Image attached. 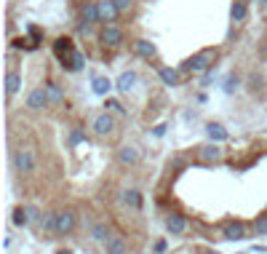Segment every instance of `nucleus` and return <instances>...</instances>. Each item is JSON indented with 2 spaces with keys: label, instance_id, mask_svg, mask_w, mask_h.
Returning <instances> with one entry per match:
<instances>
[{
  "label": "nucleus",
  "instance_id": "obj_31",
  "mask_svg": "<svg viewBox=\"0 0 267 254\" xmlns=\"http://www.w3.org/2000/svg\"><path fill=\"white\" fill-rule=\"evenodd\" d=\"M83 139H85V134H83V131H80V129H72V131H70V147H75V145H80V142H83Z\"/></svg>",
  "mask_w": 267,
  "mask_h": 254
},
{
  "label": "nucleus",
  "instance_id": "obj_25",
  "mask_svg": "<svg viewBox=\"0 0 267 254\" xmlns=\"http://www.w3.org/2000/svg\"><path fill=\"white\" fill-rule=\"evenodd\" d=\"M206 134H208V139H211V142H225L227 139V129L222 126V123H208L206 126Z\"/></svg>",
  "mask_w": 267,
  "mask_h": 254
},
{
  "label": "nucleus",
  "instance_id": "obj_10",
  "mask_svg": "<svg viewBox=\"0 0 267 254\" xmlns=\"http://www.w3.org/2000/svg\"><path fill=\"white\" fill-rule=\"evenodd\" d=\"M118 6H115V0H99V19H102V24H115L118 22Z\"/></svg>",
  "mask_w": 267,
  "mask_h": 254
},
{
  "label": "nucleus",
  "instance_id": "obj_27",
  "mask_svg": "<svg viewBox=\"0 0 267 254\" xmlns=\"http://www.w3.org/2000/svg\"><path fill=\"white\" fill-rule=\"evenodd\" d=\"M158 75H160V80H163V86H179V70H174V67H160Z\"/></svg>",
  "mask_w": 267,
  "mask_h": 254
},
{
  "label": "nucleus",
  "instance_id": "obj_4",
  "mask_svg": "<svg viewBox=\"0 0 267 254\" xmlns=\"http://www.w3.org/2000/svg\"><path fill=\"white\" fill-rule=\"evenodd\" d=\"M99 43L107 46V49H120V46L126 43V32H123V27H118V24H102Z\"/></svg>",
  "mask_w": 267,
  "mask_h": 254
},
{
  "label": "nucleus",
  "instance_id": "obj_35",
  "mask_svg": "<svg viewBox=\"0 0 267 254\" xmlns=\"http://www.w3.org/2000/svg\"><path fill=\"white\" fill-rule=\"evenodd\" d=\"M155 251L163 254V251H166V241H158V243H155Z\"/></svg>",
  "mask_w": 267,
  "mask_h": 254
},
{
  "label": "nucleus",
  "instance_id": "obj_23",
  "mask_svg": "<svg viewBox=\"0 0 267 254\" xmlns=\"http://www.w3.org/2000/svg\"><path fill=\"white\" fill-rule=\"evenodd\" d=\"M30 220H32V211L24 209V206H16V209L11 211V222L16 225V228H27Z\"/></svg>",
  "mask_w": 267,
  "mask_h": 254
},
{
  "label": "nucleus",
  "instance_id": "obj_11",
  "mask_svg": "<svg viewBox=\"0 0 267 254\" xmlns=\"http://www.w3.org/2000/svg\"><path fill=\"white\" fill-rule=\"evenodd\" d=\"M102 246H104V254H128V241L123 238L120 233H112Z\"/></svg>",
  "mask_w": 267,
  "mask_h": 254
},
{
  "label": "nucleus",
  "instance_id": "obj_3",
  "mask_svg": "<svg viewBox=\"0 0 267 254\" xmlns=\"http://www.w3.org/2000/svg\"><path fill=\"white\" fill-rule=\"evenodd\" d=\"M91 131H94V137H99V139H110V137H115V131H118L115 112L104 110V112H99V115H94V120H91Z\"/></svg>",
  "mask_w": 267,
  "mask_h": 254
},
{
  "label": "nucleus",
  "instance_id": "obj_18",
  "mask_svg": "<svg viewBox=\"0 0 267 254\" xmlns=\"http://www.w3.org/2000/svg\"><path fill=\"white\" fill-rule=\"evenodd\" d=\"M166 230L171 233V236H182V233L187 230V220L182 217V214H168L166 217Z\"/></svg>",
  "mask_w": 267,
  "mask_h": 254
},
{
  "label": "nucleus",
  "instance_id": "obj_16",
  "mask_svg": "<svg viewBox=\"0 0 267 254\" xmlns=\"http://www.w3.org/2000/svg\"><path fill=\"white\" fill-rule=\"evenodd\" d=\"M110 236H112V233H110V225L104 222V220L94 222V225H91V230H88V238H91V241H97V243H104Z\"/></svg>",
  "mask_w": 267,
  "mask_h": 254
},
{
  "label": "nucleus",
  "instance_id": "obj_1",
  "mask_svg": "<svg viewBox=\"0 0 267 254\" xmlns=\"http://www.w3.org/2000/svg\"><path fill=\"white\" fill-rule=\"evenodd\" d=\"M11 168L16 174H32L35 168H37V155H35V150L32 147H16L14 153H11Z\"/></svg>",
  "mask_w": 267,
  "mask_h": 254
},
{
  "label": "nucleus",
  "instance_id": "obj_5",
  "mask_svg": "<svg viewBox=\"0 0 267 254\" xmlns=\"http://www.w3.org/2000/svg\"><path fill=\"white\" fill-rule=\"evenodd\" d=\"M24 107L30 110V112H43L46 107H51V99H49V94H46V86H40V89H32L30 94H27Z\"/></svg>",
  "mask_w": 267,
  "mask_h": 254
},
{
  "label": "nucleus",
  "instance_id": "obj_9",
  "mask_svg": "<svg viewBox=\"0 0 267 254\" xmlns=\"http://www.w3.org/2000/svg\"><path fill=\"white\" fill-rule=\"evenodd\" d=\"M139 161H142V153H139L137 145H123V147H118V163L120 166H137Z\"/></svg>",
  "mask_w": 267,
  "mask_h": 254
},
{
  "label": "nucleus",
  "instance_id": "obj_8",
  "mask_svg": "<svg viewBox=\"0 0 267 254\" xmlns=\"http://www.w3.org/2000/svg\"><path fill=\"white\" fill-rule=\"evenodd\" d=\"M198 161L200 163H206V166H211V163H219L222 161V147H219L216 142H208L203 147H198Z\"/></svg>",
  "mask_w": 267,
  "mask_h": 254
},
{
  "label": "nucleus",
  "instance_id": "obj_36",
  "mask_svg": "<svg viewBox=\"0 0 267 254\" xmlns=\"http://www.w3.org/2000/svg\"><path fill=\"white\" fill-rule=\"evenodd\" d=\"M208 254H219V251H208Z\"/></svg>",
  "mask_w": 267,
  "mask_h": 254
},
{
  "label": "nucleus",
  "instance_id": "obj_33",
  "mask_svg": "<svg viewBox=\"0 0 267 254\" xmlns=\"http://www.w3.org/2000/svg\"><path fill=\"white\" fill-rule=\"evenodd\" d=\"M30 40H27V37H16V40L11 43V49H35V46H27Z\"/></svg>",
  "mask_w": 267,
  "mask_h": 254
},
{
  "label": "nucleus",
  "instance_id": "obj_6",
  "mask_svg": "<svg viewBox=\"0 0 267 254\" xmlns=\"http://www.w3.org/2000/svg\"><path fill=\"white\" fill-rule=\"evenodd\" d=\"M75 225H78V214L72 209H62L56 211V236H70L75 230Z\"/></svg>",
  "mask_w": 267,
  "mask_h": 254
},
{
  "label": "nucleus",
  "instance_id": "obj_26",
  "mask_svg": "<svg viewBox=\"0 0 267 254\" xmlns=\"http://www.w3.org/2000/svg\"><path fill=\"white\" fill-rule=\"evenodd\" d=\"M46 94H49V99H51V105H62L64 102V89L59 86V83H46Z\"/></svg>",
  "mask_w": 267,
  "mask_h": 254
},
{
  "label": "nucleus",
  "instance_id": "obj_37",
  "mask_svg": "<svg viewBox=\"0 0 267 254\" xmlns=\"http://www.w3.org/2000/svg\"><path fill=\"white\" fill-rule=\"evenodd\" d=\"M262 3H264V6H267V0H262Z\"/></svg>",
  "mask_w": 267,
  "mask_h": 254
},
{
  "label": "nucleus",
  "instance_id": "obj_28",
  "mask_svg": "<svg viewBox=\"0 0 267 254\" xmlns=\"http://www.w3.org/2000/svg\"><path fill=\"white\" fill-rule=\"evenodd\" d=\"M104 107H107L110 112H115V115H126V112H128L126 107H123L120 99H110V97H107V102H104Z\"/></svg>",
  "mask_w": 267,
  "mask_h": 254
},
{
  "label": "nucleus",
  "instance_id": "obj_32",
  "mask_svg": "<svg viewBox=\"0 0 267 254\" xmlns=\"http://www.w3.org/2000/svg\"><path fill=\"white\" fill-rule=\"evenodd\" d=\"M115 6H118L120 14H128L131 8H134V0H115Z\"/></svg>",
  "mask_w": 267,
  "mask_h": 254
},
{
  "label": "nucleus",
  "instance_id": "obj_19",
  "mask_svg": "<svg viewBox=\"0 0 267 254\" xmlns=\"http://www.w3.org/2000/svg\"><path fill=\"white\" fill-rule=\"evenodd\" d=\"M222 236L227 241H243L246 238V225L243 222H227L225 230H222Z\"/></svg>",
  "mask_w": 267,
  "mask_h": 254
},
{
  "label": "nucleus",
  "instance_id": "obj_21",
  "mask_svg": "<svg viewBox=\"0 0 267 254\" xmlns=\"http://www.w3.org/2000/svg\"><path fill=\"white\" fill-rule=\"evenodd\" d=\"M123 203L128 206L131 211H142V193L137 190V187H128V190H123Z\"/></svg>",
  "mask_w": 267,
  "mask_h": 254
},
{
  "label": "nucleus",
  "instance_id": "obj_2",
  "mask_svg": "<svg viewBox=\"0 0 267 254\" xmlns=\"http://www.w3.org/2000/svg\"><path fill=\"white\" fill-rule=\"evenodd\" d=\"M216 56H219L216 49H203V51H198V54H193V56H190V59L182 64V72H208V70L214 67Z\"/></svg>",
  "mask_w": 267,
  "mask_h": 254
},
{
  "label": "nucleus",
  "instance_id": "obj_22",
  "mask_svg": "<svg viewBox=\"0 0 267 254\" xmlns=\"http://www.w3.org/2000/svg\"><path fill=\"white\" fill-rule=\"evenodd\" d=\"M91 91L97 94V97H110V91H112V80H110V78H104V75H97V78L91 80Z\"/></svg>",
  "mask_w": 267,
  "mask_h": 254
},
{
  "label": "nucleus",
  "instance_id": "obj_13",
  "mask_svg": "<svg viewBox=\"0 0 267 254\" xmlns=\"http://www.w3.org/2000/svg\"><path fill=\"white\" fill-rule=\"evenodd\" d=\"M134 49H137V54L142 56V59H147V62H155V59H158V49H155V43L147 40V37H139V40L134 43Z\"/></svg>",
  "mask_w": 267,
  "mask_h": 254
},
{
  "label": "nucleus",
  "instance_id": "obj_7",
  "mask_svg": "<svg viewBox=\"0 0 267 254\" xmlns=\"http://www.w3.org/2000/svg\"><path fill=\"white\" fill-rule=\"evenodd\" d=\"M80 24H88V27L102 24V19H99V0H83V3H80Z\"/></svg>",
  "mask_w": 267,
  "mask_h": 254
},
{
  "label": "nucleus",
  "instance_id": "obj_20",
  "mask_svg": "<svg viewBox=\"0 0 267 254\" xmlns=\"http://www.w3.org/2000/svg\"><path fill=\"white\" fill-rule=\"evenodd\" d=\"M40 236L56 238V211H49L40 217Z\"/></svg>",
  "mask_w": 267,
  "mask_h": 254
},
{
  "label": "nucleus",
  "instance_id": "obj_15",
  "mask_svg": "<svg viewBox=\"0 0 267 254\" xmlns=\"http://www.w3.org/2000/svg\"><path fill=\"white\" fill-rule=\"evenodd\" d=\"M62 62V67L67 70V72H78V70H83L85 67V56L78 51V49H75L70 56H64V59H59Z\"/></svg>",
  "mask_w": 267,
  "mask_h": 254
},
{
  "label": "nucleus",
  "instance_id": "obj_30",
  "mask_svg": "<svg viewBox=\"0 0 267 254\" xmlns=\"http://www.w3.org/2000/svg\"><path fill=\"white\" fill-rule=\"evenodd\" d=\"M254 233L256 236H267V214H262V217L254 220Z\"/></svg>",
  "mask_w": 267,
  "mask_h": 254
},
{
  "label": "nucleus",
  "instance_id": "obj_24",
  "mask_svg": "<svg viewBox=\"0 0 267 254\" xmlns=\"http://www.w3.org/2000/svg\"><path fill=\"white\" fill-rule=\"evenodd\" d=\"M72 51H75L72 37H56V43H54V54L59 56V59H64V56H70Z\"/></svg>",
  "mask_w": 267,
  "mask_h": 254
},
{
  "label": "nucleus",
  "instance_id": "obj_34",
  "mask_svg": "<svg viewBox=\"0 0 267 254\" xmlns=\"http://www.w3.org/2000/svg\"><path fill=\"white\" fill-rule=\"evenodd\" d=\"M30 37H32V46H37V43L43 40V32L37 30V27H30Z\"/></svg>",
  "mask_w": 267,
  "mask_h": 254
},
{
  "label": "nucleus",
  "instance_id": "obj_14",
  "mask_svg": "<svg viewBox=\"0 0 267 254\" xmlns=\"http://www.w3.org/2000/svg\"><path fill=\"white\" fill-rule=\"evenodd\" d=\"M137 80H139V75L134 72V70H126V72H120V75H118L115 89H118L120 94H128V91H134V86H137Z\"/></svg>",
  "mask_w": 267,
  "mask_h": 254
},
{
  "label": "nucleus",
  "instance_id": "obj_29",
  "mask_svg": "<svg viewBox=\"0 0 267 254\" xmlns=\"http://www.w3.org/2000/svg\"><path fill=\"white\" fill-rule=\"evenodd\" d=\"M222 89H225V94H235L238 89H241V78H238V75H230V78L225 80Z\"/></svg>",
  "mask_w": 267,
  "mask_h": 254
},
{
  "label": "nucleus",
  "instance_id": "obj_17",
  "mask_svg": "<svg viewBox=\"0 0 267 254\" xmlns=\"http://www.w3.org/2000/svg\"><path fill=\"white\" fill-rule=\"evenodd\" d=\"M246 16H249V0H233V6H230V22L241 24V22H246Z\"/></svg>",
  "mask_w": 267,
  "mask_h": 254
},
{
  "label": "nucleus",
  "instance_id": "obj_12",
  "mask_svg": "<svg viewBox=\"0 0 267 254\" xmlns=\"http://www.w3.org/2000/svg\"><path fill=\"white\" fill-rule=\"evenodd\" d=\"M3 86H6V97H16V94L22 91V72L19 70H6Z\"/></svg>",
  "mask_w": 267,
  "mask_h": 254
},
{
  "label": "nucleus",
  "instance_id": "obj_38",
  "mask_svg": "<svg viewBox=\"0 0 267 254\" xmlns=\"http://www.w3.org/2000/svg\"><path fill=\"white\" fill-rule=\"evenodd\" d=\"M238 254H246V251H238Z\"/></svg>",
  "mask_w": 267,
  "mask_h": 254
}]
</instances>
